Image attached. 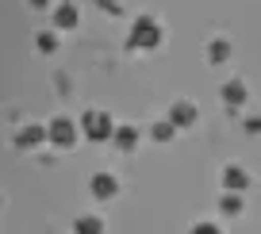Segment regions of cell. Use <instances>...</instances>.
Segmentation results:
<instances>
[{
    "mask_svg": "<svg viewBox=\"0 0 261 234\" xmlns=\"http://www.w3.org/2000/svg\"><path fill=\"white\" fill-rule=\"evenodd\" d=\"M173 131H177V123H173V119H169V123H158V127H154V138H162V142H165Z\"/></svg>",
    "mask_w": 261,
    "mask_h": 234,
    "instance_id": "cell-13",
    "label": "cell"
},
{
    "mask_svg": "<svg viewBox=\"0 0 261 234\" xmlns=\"http://www.w3.org/2000/svg\"><path fill=\"white\" fill-rule=\"evenodd\" d=\"M46 135H50V142H58V146H73V138H77V127L69 119H54L46 127Z\"/></svg>",
    "mask_w": 261,
    "mask_h": 234,
    "instance_id": "cell-3",
    "label": "cell"
},
{
    "mask_svg": "<svg viewBox=\"0 0 261 234\" xmlns=\"http://www.w3.org/2000/svg\"><path fill=\"white\" fill-rule=\"evenodd\" d=\"M77 230H100V219H81V223H77Z\"/></svg>",
    "mask_w": 261,
    "mask_h": 234,
    "instance_id": "cell-15",
    "label": "cell"
},
{
    "mask_svg": "<svg viewBox=\"0 0 261 234\" xmlns=\"http://www.w3.org/2000/svg\"><path fill=\"white\" fill-rule=\"evenodd\" d=\"M115 192H119V185H115L112 173H100V177H92V196H96V200H112Z\"/></svg>",
    "mask_w": 261,
    "mask_h": 234,
    "instance_id": "cell-4",
    "label": "cell"
},
{
    "mask_svg": "<svg viewBox=\"0 0 261 234\" xmlns=\"http://www.w3.org/2000/svg\"><path fill=\"white\" fill-rule=\"evenodd\" d=\"M223 100H227V104H242V100H246V89H242V85H227V89H223Z\"/></svg>",
    "mask_w": 261,
    "mask_h": 234,
    "instance_id": "cell-9",
    "label": "cell"
},
{
    "mask_svg": "<svg viewBox=\"0 0 261 234\" xmlns=\"http://www.w3.org/2000/svg\"><path fill=\"white\" fill-rule=\"evenodd\" d=\"M223 185H227L230 192H242V188L250 185V177H246V173L238 169V165H230V169H227V177H223Z\"/></svg>",
    "mask_w": 261,
    "mask_h": 234,
    "instance_id": "cell-7",
    "label": "cell"
},
{
    "mask_svg": "<svg viewBox=\"0 0 261 234\" xmlns=\"http://www.w3.org/2000/svg\"><path fill=\"white\" fill-rule=\"evenodd\" d=\"M54 46H58V42H54V35H39V50H46V54H50Z\"/></svg>",
    "mask_w": 261,
    "mask_h": 234,
    "instance_id": "cell-14",
    "label": "cell"
},
{
    "mask_svg": "<svg viewBox=\"0 0 261 234\" xmlns=\"http://www.w3.org/2000/svg\"><path fill=\"white\" fill-rule=\"evenodd\" d=\"M54 23L58 27H73L77 23V8H73V4H62V8L54 12Z\"/></svg>",
    "mask_w": 261,
    "mask_h": 234,
    "instance_id": "cell-8",
    "label": "cell"
},
{
    "mask_svg": "<svg viewBox=\"0 0 261 234\" xmlns=\"http://www.w3.org/2000/svg\"><path fill=\"white\" fill-rule=\"evenodd\" d=\"M158 42H162V27H158L154 19H139L135 31H130V46L135 50H154Z\"/></svg>",
    "mask_w": 261,
    "mask_h": 234,
    "instance_id": "cell-1",
    "label": "cell"
},
{
    "mask_svg": "<svg viewBox=\"0 0 261 234\" xmlns=\"http://www.w3.org/2000/svg\"><path fill=\"white\" fill-rule=\"evenodd\" d=\"M227 54H230V46L223 39H215L212 42V62H227Z\"/></svg>",
    "mask_w": 261,
    "mask_h": 234,
    "instance_id": "cell-12",
    "label": "cell"
},
{
    "mask_svg": "<svg viewBox=\"0 0 261 234\" xmlns=\"http://www.w3.org/2000/svg\"><path fill=\"white\" fill-rule=\"evenodd\" d=\"M169 119L177 123V127H192V123H196V108L192 104H173L169 108Z\"/></svg>",
    "mask_w": 261,
    "mask_h": 234,
    "instance_id": "cell-5",
    "label": "cell"
},
{
    "mask_svg": "<svg viewBox=\"0 0 261 234\" xmlns=\"http://www.w3.org/2000/svg\"><path fill=\"white\" fill-rule=\"evenodd\" d=\"M223 211H227V215H238V211H242V196H223Z\"/></svg>",
    "mask_w": 261,
    "mask_h": 234,
    "instance_id": "cell-11",
    "label": "cell"
},
{
    "mask_svg": "<svg viewBox=\"0 0 261 234\" xmlns=\"http://www.w3.org/2000/svg\"><path fill=\"white\" fill-rule=\"evenodd\" d=\"M31 4H35V8H46V4H50V0H31Z\"/></svg>",
    "mask_w": 261,
    "mask_h": 234,
    "instance_id": "cell-16",
    "label": "cell"
},
{
    "mask_svg": "<svg viewBox=\"0 0 261 234\" xmlns=\"http://www.w3.org/2000/svg\"><path fill=\"white\" fill-rule=\"evenodd\" d=\"M115 146H119V150H130V146H135V131H130V127L115 131Z\"/></svg>",
    "mask_w": 261,
    "mask_h": 234,
    "instance_id": "cell-10",
    "label": "cell"
},
{
    "mask_svg": "<svg viewBox=\"0 0 261 234\" xmlns=\"http://www.w3.org/2000/svg\"><path fill=\"white\" fill-rule=\"evenodd\" d=\"M42 138H50V135H46V127H23V131L16 135V142L23 146V150H31V146H39Z\"/></svg>",
    "mask_w": 261,
    "mask_h": 234,
    "instance_id": "cell-6",
    "label": "cell"
},
{
    "mask_svg": "<svg viewBox=\"0 0 261 234\" xmlns=\"http://www.w3.org/2000/svg\"><path fill=\"white\" fill-rule=\"evenodd\" d=\"M81 131H85V135H89V138H112V135H115L112 119H108L104 112H92V115H85Z\"/></svg>",
    "mask_w": 261,
    "mask_h": 234,
    "instance_id": "cell-2",
    "label": "cell"
}]
</instances>
